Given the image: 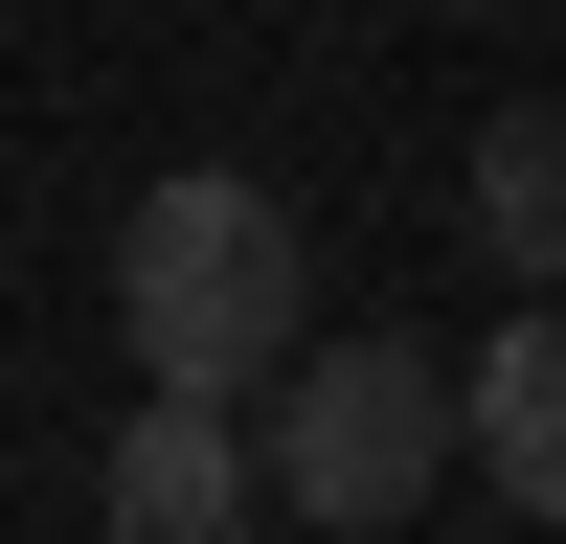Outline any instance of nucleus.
<instances>
[{
  "mask_svg": "<svg viewBox=\"0 0 566 544\" xmlns=\"http://www.w3.org/2000/svg\"><path fill=\"white\" fill-rule=\"evenodd\" d=\"M114 341H136V386H227V408H272V363L317 341V250H295V205H272V181H227V159L136 181V227H114Z\"/></svg>",
  "mask_w": 566,
  "mask_h": 544,
  "instance_id": "1",
  "label": "nucleus"
},
{
  "mask_svg": "<svg viewBox=\"0 0 566 544\" xmlns=\"http://www.w3.org/2000/svg\"><path fill=\"white\" fill-rule=\"evenodd\" d=\"M431 453H476V408L431 386V341H295L272 363V499L295 522H408L431 499Z\"/></svg>",
  "mask_w": 566,
  "mask_h": 544,
  "instance_id": "2",
  "label": "nucleus"
},
{
  "mask_svg": "<svg viewBox=\"0 0 566 544\" xmlns=\"http://www.w3.org/2000/svg\"><path fill=\"white\" fill-rule=\"evenodd\" d=\"M272 499V431L227 386H136V431L91 453V544H250Z\"/></svg>",
  "mask_w": 566,
  "mask_h": 544,
  "instance_id": "3",
  "label": "nucleus"
},
{
  "mask_svg": "<svg viewBox=\"0 0 566 544\" xmlns=\"http://www.w3.org/2000/svg\"><path fill=\"white\" fill-rule=\"evenodd\" d=\"M453 408H476V477L522 499V522H566V295H522L476 363H453Z\"/></svg>",
  "mask_w": 566,
  "mask_h": 544,
  "instance_id": "4",
  "label": "nucleus"
},
{
  "mask_svg": "<svg viewBox=\"0 0 566 544\" xmlns=\"http://www.w3.org/2000/svg\"><path fill=\"white\" fill-rule=\"evenodd\" d=\"M476 250L522 272V295H566V114H499L476 136Z\"/></svg>",
  "mask_w": 566,
  "mask_h": 544,
  "instance_id": "5",
  "label": "nucleus"
}]
</instances>
